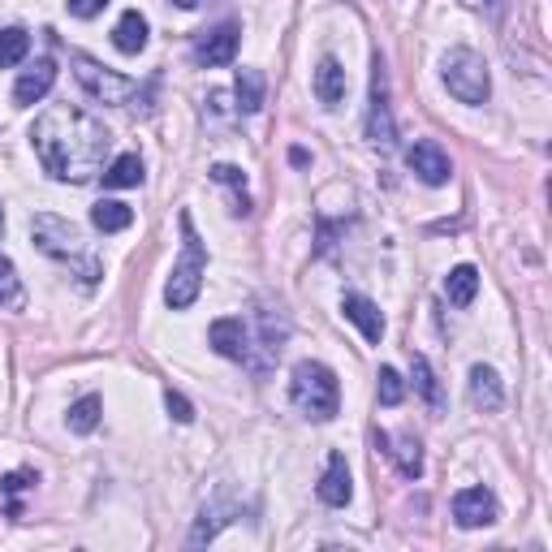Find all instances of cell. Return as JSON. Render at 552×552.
I'll return each instance as SVG.
<instances>
[{"instance_id": "obj_3", "label": "cell", "mask_w": 552, "mask_h": 552, "mask_svg": "<svg viewBox=\"0 0 552 552\" xmlns=\"http://www.w3.org/2000/svg\"><path fill=\"white\" fill-rule=\"evenodd\" d=\"M289 397H294V406L307 414V419H315V423H328L341 410V384H337V376L324 363H311V358L294 367Z\"/></svg>"}, {"instance_id": "obj_32", "label": "cell", "mask_w": 552, "mask_h": 552, "mask_svg": "<svg viewBox=\"0 0 552 552\" xmlns=\"http://www.w3.org/2000/svg\"><path fill=\"white\" fill-rule=\"evenodd\" d=\"M31 483H39L35 471H13V475L0 479V488H5V492H22V488H31Z\"/></svg>"}, {"instance_id": "obj_5", "label": "cell", "mask_w": 552, "mask_h": 552, "mask_svg": "<svg viewBox=\"0 0 552 552\" xmlns=\"http://www.w3.org/2000/svg\"><path fill=\"white\" fill-rule=\"evenodd\" d=\"M440 78H445L449 95H458L462 104H483L492 95L488 65H483V57L471 48H453L445 57V65H440Z\"/></svg>"}, {"instance_id": "obj_21", "label": "cell", "mask_w": 552, "mask_h": 552, "mask_svg": "<svg viewBox=\"0 0 552 552\" xmlns=\"http://www.w3.org/2000/svg\"><path fill=\"white\" fill-rule=\"evenodd\" d=\"M264 74L259 69H238V82H233V95H238L242 113H259L264 108Z\"/></svg>"}, {"instance_id": "obj_29", "label": "cell", "mask_w": 552, "mask_h": 552, "mask_svg": "<svg viewBox=\"0 0 552 552\" xmlns=\"http://www.w3.org/2000/svg\"><path fill=\"white\" fill-rule=\"evenodd\" d=\"M164 406H169V414H173L177 423H195V406H190L182 393H173V389H169V393H164Z\"/></svg>"}, {"instance_id": "obj_22", "label": "cell", "mask_w": 552, "mask_h": 552, "mask_svg": "<svg viewBox=\"0 0 552 552\" xmlns=\"http://www.w3.org/2000/svg\"><path fill=\"white\" fill-rule=\"evenodd\" d=\"M138 182H143V160H138L134 151L117 156V160L104 169V186H108V190H130V186H138Z\"/></svg>"}, {"instance_id": "obj_20", "label": "cell", "mask_w": 552, "mask_h": 552, "mask_svg": "<svg viewBox=\"0 0 552 552\" xmlns=\"http://www.w3.org/2000/svg\"><path fill=\"white\" fill-rule=\"evenodd\" d=\"M91 225L100 229V233H121V229L134 225V212L121 199H100V203L91 207Z\"/></svg>"}, {"instance_id": "obj_25", "label": "cell", "mask_w": 552, "mask_h": 552, "mask_svg": "<svg viewBox=\"0 0 552 552\" xmlns=\"http://www.w3.org/2000/svg\"><path fill=\"white\" fill-rule=\"evenodd\" d=\"M410 367H414V389L423 393V402L432 406V410H445V397H440V384H436L432 363H427L423 354H414V358H410Z\"/></svg>"}, {"instance_id": "obj_18", "label": "cell", "mask_w": 552, "mask_h": 552, "mask_svg": "<svg viewBox=\"0 0 552 552\" xmlns=\"http://www.w3.org/2000/svg\"><path fill=\"white\" fill-rule=\"evenodd\" d=\"M345 69H341V61L337 57H324L320 61V69H315V100H320L324 108H337L341 100H345Z\"/></svg>"}, {"instance_id": "obj_28", "label": "cell", "mask_w": 552, "mask_h": 552, "mask_svg": "<svg viewBox=\"0 0 552 552\" xmlns=\"http://www.w3.org/2000/svg\"><path fill=\"white\" fill-rule=\"evenodd\" d=\"M380 384H376V393H380V402L384 406H402V397H406V384H402V376H397L393 367H380V376H376Z\"/></svg>"}, {"instance_id": "obj_6", "label": "cell", "mask_w": 552, "mask_h": 552, "mask_svg": "<svg viewBox=\"0 0 552 552\" xmlns=\"http://www.w3.org/2000/svg\"><path fill=\"white\" fill-rule=\"evenodd\" d=\"M74 78L82 82V91H87L91 100H100V104H130L138 95L134 78L117 74V69H108V65L91 61V57H82V52H74Z\"/></svg>"}, {"instance_id": "obj_24", "label": "cell", "mask_w": 552, "mask_h": 552, "mask_svg": "<svg viewBox=\"0 0 552 552\" xmlns=\"http://www.w3.org/2000/svg\"><path fill=\"white\" fill-rule=\"evenodd\" d=\"M100 410H104V402H100V397H95V393L78 397V402L69 406V432H78V436L95 432V427H100Z\"/></svg>"}, {"instance_id": "obj_8", "label": "cell", "mask_w": 552, "mask_h": 552, "mask_svg": "<svg viewBox=\"0 0 552 552\" xmlns=\"http://www.w3.org/2000/svg\"><path fill=\"white\" fill-rule=\"evenodd\" d=\"M406 164H410V173L419 177V182H427V186H445L449 173H453L445 147H440L436 138H419V143L406 151Z\"/></svg>"}, {"instance_id": "obj_27", "label": "cell", "mask_w": 552, "mask_h": 552, "mask_svg": "<svg viewBox=\"0 0 552 552\" xmlns=\"http://www.w3.org/2000/svg\"><path fill=\"white\" fill-rule=\"evenodd\" d=\"M0 307H22V281L9 255H0Z\"/></svg>"}, {"instance_id": "obj_4", "label": "cell", "mask_w": 552, "mask_h": 552, "mask_svg": "<svg viewBox=\"0 0 552 552\" xmlns=\"http://www.w3.org/2000/svg\"><path fill=\"white\" fill-rule=\"evenodd\" d=\"M203 272H207V251H203L195 225H190V216L182 212V259L173 264V276H169V285H164V302H169L173 311L195 307V298L203 289Z\"/></svg>"}, {"instance_id": "obj_15", "label": "cell", "mask_w": 552, "mask_h": 552, "mask_svg": "<svg viewBox=\"0 0 552 552\" xmlns=\"http://www.w3.org/2000/svg\"><path fill=\"white\" fill-rule=\"evenodd\" d=\"M320 501L324 505H333V509H341V505H350V496H354V483H350V466H345V458L341 453H328V466H324V479H320Z\"/></svg>"}, {"instance_id": "obj_23", "label": "cell", "mask_w": 552, "mask_h": 552, "mask_svg": "<svg viewBox=\"0 0 552 552\" xmlns=\"http://www.w3.org/2000/svg\"><path fill=\"white\" fill-rule=\"evenodd\" d=\"M445 294L453 307H471L475 294H479V272L471 264H462V268H453L449 272V281H445Z\"/></svg>"}, {"instance_id": "obj_30", "label": "cell", "mask_w": 552, "mask_h": 552, "mask_svg": "<svg viewBox=\"0 0 552 552\" xmlns=\"http://www.w3.org/2000/svg\"><path fill=\"white\" fill-rule=\"evenodd\" d=\"M104 9H108V0H69V13H74V18H100Z\"/></svg>"}, {"instance_id": "obj_10", "label": "cell", "mask_w": 552, "mask_h": 552, "mask_svg": "<svg viewBox=\"0 0 552 552\" xmlns=\"http://www.w3.org/2000/svg\"><path fill=\"white\" fill-rule=\"evenodd\" d=\"M233 514H238V505L229 501V488H220L212 501L199 509V522H195V531H190V548L212 544L216 535H220V527H225V522H233Z\"/></svg>"}, {"instance_id": "obj_16", "label": "cell", "mask_w": 552, "mask_h": 552, "mask_svg": "<svg viewBox=\"0 0 552 552\" xmlns=\"http://www.w3.org/2000/svg\"><path fill=\"white\" fill-rule=\"evenodd\" d=\"M341 311H345V320H350V324H358V333H363L371 345H380V337H384V315H380L376 302L363 298V294H345Z\"/></svg>"}, {"instance_id": "obj_19", "label": "cell", "mask_w": 552, "mask_h": 552, "mask_svg": "<svg viewBox=\"0 0 552 552\" xmlns=\"http://www.w3.org/2000/svg\"><path fill=\"white\" fill-rule=\"evenodd\" d=\"M147 18L138 9H126L121 13V22H117V31H113V44H117V52H126V57H138V52L147 48Z\"/></svg>"}, {"instance_id": "obj_2", "label": "cell", "mask_w": 552, "mask_h": 552, "mask_svg": "<svg viewBox=\"0 0 552 552\" xmlns=\"http://www.w3.org/2000/svg\"><path fill=\"white\" fill-rule=\"evenodd\" d=\"M31 238H35V246L44 255H52V259H61V264L74 268L82 276V285H100L104 264H100V255L91 251V242L82 238V229L74 225V220L52 216V212H39L31 220Z\"/></svg>"}, {"instance_id": "obj_26", "label": "cell", "mask_w": 552, "mask_h": 552, "mask_svg": "<svg viewBox=\"0 0 552 552\" xmlns=\"http://www.w3.org/2000/svg\"><path fill=\"white\" fill-rule=\"evenodd\" d=\"M26 52H31V35H26L22 26L0 31V69H13L18 61H26Z\"/></svg>"}, {"instance_id": "obj_11", "label": "cell", "mask_w": 552, "mask_h": 552, "mask_svg": "<svg viewBox=\"0 0 552 552\" xmlns=\"http://www.w3.org/2000/svg\"><path fill=\"white\" fill-rule=\"evenodd\" d=\"M238 44H242V31L233 22H225V26H216L207 39H199L195 61L207 65V69H220V65H229L233 57H238Z\"/></svg>"}, {"instance_id": "obj_33", "label": "cell", "mask_w": 552, "mask_h": 552, "mask_svg": "<svg viewBox=\"0 0 552 552\" xmlns=\"http://www.w3.org/2000/svg\"><path fill=\"white\" fill-rule=\"evenodd\" d=\"M173 5H177V9H199L203 0H173Z\"/></svg>"}, {"instance_id": "obj_31", "label": "cell", "mask_w": 552, "mask_h": 552, "mask_svg": "<svg viewBox=\"0 0 552 552\" xmlns=\"http://www.w3.org/2000/svg\"><path fill=\"white\" fill-rule=\"evenodd\" d=\"M212 177H216V182H225V186H246V173L238 169V164H216V169H212Z\"/></svg>"}, {"instance_id": "obj_1", "label": "cell", "mask_w": 552, "mask_h": 552, "mask_svg": "<svg viewBox=\"0 0 552 552\" xmlns=\"http://www.w3.org/2000/svg\"><path fill=\"white\" fill-rule=\"evenodd\" d=\"M31 143L44 173H52L57 182L82 186L91 177H100L108 151H113V134H108L100 117L82 113L74 104H52L35 117Z\"/></svg>"}, {"instance_id": "obj_14", "label": "cell", "mask_w": 552, "mask_h": 552, "mask_svg": "<svg viewBox=\"0 0 552 552\" xmlns=\"http://www.w3.org/2000/svg\"><path fill=\"white\" fill-rule=\"evenodd\" d=\"M52 82H57V61H52V57H39V61L18 78V87H13V100H18L22 108H31V104H39V100H44V95L52 91Z\"/></svg>"}, {"instance_id": "obj_7", "label": "cell", "mask_w": 552, "mask_h": 552, "mask_svg": "<svg viewBox=\"0 0 552 552\" xmlns=\"http://www.w3.org/2000/svg\"><path fill=\"white\" fill-rule=\"evenodd\" d=\"M367 138L376 147L389 151L397 143V126H393V108H389V69L376 57L371 65V108H367Z\"/></svg>"}, {"instance_id": "obj_12", "label": "cell", "mask_w": 552, "mask_h": 552, "mask_svg": "<svg viewBox=\"0 0 552 552\" xmlns=\"http://www.w3.org/2000/svg\"><path fill=\"white\" fill-rule=\"evenodd\" d=\"M207 341H212V350L220 358H233V363H246L251 358V345H246V324L238 315H225V320H216L207 328Z\"/></svg>"}, {"instance_id": "obj_13", "label": "cell", "mask_w": 552, "mask_h": 552, "mask_svg": "<svg viewBox=\"0 0 552 552\" xmlns=\"http://www.w3.org/2000/svg\"><path fill=\"white\" fill-rule=\"evenodd\" d=\"M376 449L389 453V458L397 462V471H402L406 479H419L423 475V445H419V436H414V432H402L397 440L376 432Z\"/></svg>"}, {"instance_id": "obj_9", "label": "cell", "mask_w": 552, "mask_h": 552, "mask_svg": "<svg viewBox=\"0 0 552 552\" xmlns=\"http://www.w3.org/2000/svg\"><path fill=\"white\" fill-rule=\"evenodd\" d=\"M453 518H458V527L475 531V527H492L496 522V496L488 488H462L453 496Z\"/></svg>"}, {"instance_id": "obj_17", "label": "cell", "mask_w": 552, "mask_h": 552, "mask_svg": "<svg viewBox=\"0 0 552 552\" xmlns=\"http://www.w3.org/2000/svg\"><path fill=\"white\" fill-rule=\"evenodd\" d=\"M471 406L483 410V414H496L505 406V384L501 376H496L492 367H471Z\"/></svg>"}, {"instance_id": "obj_34", "label": "cell", "mask_w": 552, "mask_h": 552, "mask_svg": "<svg viewBox=\"0 0 552 552\" xmlns=\"http://www.w3.org/2000/svg\"><path fill=\"white\" fill-rule=\"evenodd\" d=\"M0 229H5V212H0Z\"/></svg>"}]
</instances>
